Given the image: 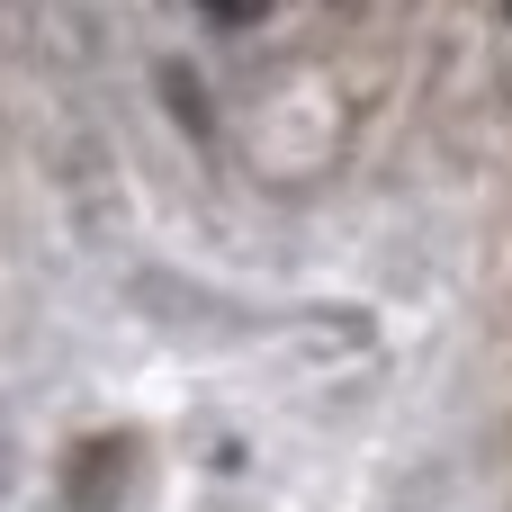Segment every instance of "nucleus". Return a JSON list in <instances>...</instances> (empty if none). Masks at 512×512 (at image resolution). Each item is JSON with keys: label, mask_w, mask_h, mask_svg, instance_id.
<instances>
[{"label": "nucleus", "mask_w": 512, "mask_h": 512, "mask_svg": "<svg viewBox=\"0 0 512 512\" xmlns=\"http://www.w3.org/2000/svg\"><path fill=\"white\" fill-rule=\"evenodd\" d=\"M504 9H512V0H504Z\"/></svg>", "instance_id": "obj_1"}]
</instances>
